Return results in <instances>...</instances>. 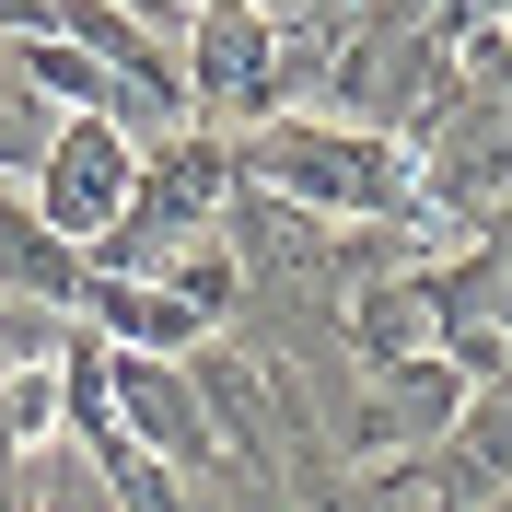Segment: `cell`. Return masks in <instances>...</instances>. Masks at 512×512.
Masks as SVG:
<instances>
[{"mask_svg": "<svg viewBox=\"0 0 512 512\" xmlns=\"http://www.w3.org/2000/svg\"><path fill=\"white\" fill-rule=\"evenodd\" d=\"M128 187H140V128H117V117H59V128H47V152H35V175H24V210L59 233L70 256H94L105 233H117Z\"/></svg>", "mask_w": 512, "mask_h": 512, "instance_id": "obj_2", "label": "cell"}, {"mask_svg": "<svg viewBox=\"0 0 512 512\" xmlns=\"http://www.w3.org/2000/svg\"><path fill=\"white\" fill-rule=\"evenodd\" d=\"M233 175L268 187V198H291V210L326 222V233H419V245L443 256V222L419 210V152L396 128H350V117L291 105V117H268V128L233 140Z\"/></svg>", "mask_w": 512, "mask_h": 512, "instance_id": "obj_1", "label": "cell"}, {"mask_svg": "<svg viewBox=\"0 0 512 512\" xmlns=\"http://www.w3.org/2000/svg\"><path fill=\"white\" fill-rule=\"evenodd\" d=\"M12 478H24V466H12ZM12 478H0V512H35V501H24V489H12Z\"/></svg>", "mask_w": 512, "mask_h": 512, "instance_id": "obj_8", "label": "cell"}, {"mask_svg": "<svg viewBox=\"0 0 512 512\" xmlns=\"http://www.w3.org/2000/svg\"><path fill=\"white\" fill-rule=\"evenodd\" d=\"M35 512H105V489H94V478H82V489H47Z\"/></svg>", "mask_w": 512, "mask_h": 512, "instance_id": "obj_7", "label": "cell"}, {"mask_svg": "<svg viewBox=\"0 0 512 512\" xmlns=\"http://www.w3.org/2000/svg\"><path fill=\"white\" fill-rule=\"evenodd\" d=\"M105 408H117V431L140 454H163L175 478H222L233 454L222 431H210V396H198L187 361H152V350H105Z\"/></svg>", "mask_w": 512, "mask_h": 512, "instance_id": "obj_4", "label": "cell"}, {"mask_svg": "<svg viewBox=\"0 0 512 512\" xmlns=\"http://www.w3.org/2000/svg\"><path fill=\"white\" fill-rule=\"evenodd\" d=\"M466 396L478 384L454 373L443 350H419V361H384V373H350V396L326 408V443L350 454V466H396V454H431L466 419Z\"/></svg>", "mask_w": 512, "mask_h": 512, "instance_id": "obj_3", "label": "cell"}, {"mask_svg": "<svg viewBox=\"0 0 512 512\" xmlns=\"http://www.w3.org/2000/svg\"><path fill=\"white\" fill-rule=\"evenodd\" d=\"M478 512H512V489H489V501H478Z\"/></svg>", "mask_w": 512, "mask_h": 512, "instance_id": "obj_9", "label": "cell"}, {"mask_svg": "<svg viewBox=\"0 0 512 512\" xmlns=\"http://www.w3.org/2000/svg\"><path fill=\"white\" fill-rule=\"evenodd\" d=\"M175 12H187V0H175Z\"/></svg>", "mask_w": 512, "mask_h": 512, "instance_id": "obj_10", "label": "cell"}, {"mask_svg": "<svg viewBox=\"0 0 512 512\" xmlns=\"http://www.w3.org/2000/svg\"><path fill=\"white\" fill-rule=\"evenodd\" d=\"M47 105L24 94V82H12V59H0V187H12V175H35V152H47Z\"/></svg>", "mask_w": 512, "mask_h": 512, "instance_id": "obj_6", "label": "cell"}, {"mask_svg": "<svg viewBox=\"0 0 512 512\" xmlns=\"http://www.w3.org/2000/svg\"><path fill=\"white\" fill-rule=\"evenodd\" d=\"M70 315L94 326L105 350H152V361H198L210 338H222V326L198 315V303H175L163 280H105V268L82 280V303H70Z\"/></svg>", "mask_w": 512, "mask_h": 512, "instance_id": "obj_5", "label": "cell"}]
</instances>
